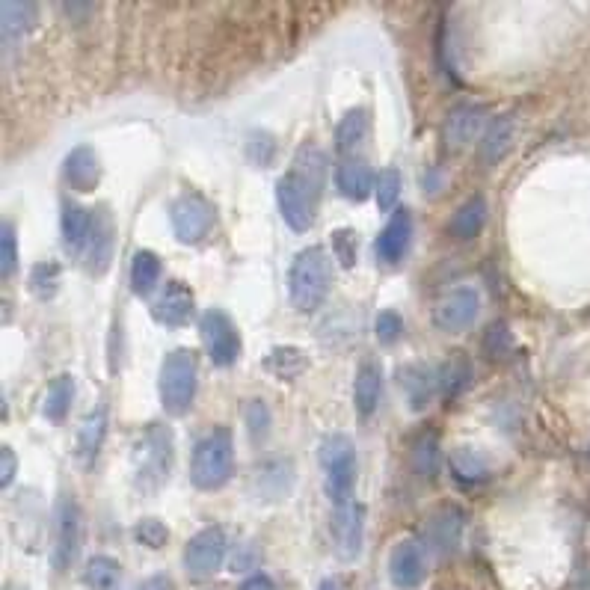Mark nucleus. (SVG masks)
I'll return each mask as SVG.
<instances>
[{"instance_id": "1", "label": "nucleus", "mask_w": 590, "mask_h": 590, "mask_svg": "<svg viewBox=\"0 0 590 590\" xmlns=\"http://www.w3.org/2000/svg\"><path fill=\"white\" fill-rule=\"evenodd\" d=\"M324 181H327V158L315 146L300 149L291 169L276 181L279 214L294 232H309L315 226Z\"/></svg>"}, {"instance_id": "2", "label": "nucleus", "mask_w": 590, "mask_h": 590, "mask_svg": "<svg viewBox=\"0 0 590 590\" xmlns=\"http://www.w3.org/2000/svg\"><path fill=\"white\" fill-rule=\"evenodd\" d=\"M235 475V436L229 427L208 430L190 457V481L196 490H223Z\"/></svg>"}, {"instance_id": "3", "label": "nucleus", "mask_w": 590, "mask_h": 590, "mask_svg": "<svg viewBox=\"0 0 590 590\" xmlns=\"http://www.w3.org/2000/svg\"><path fill=\"white\" fill-rule=\"evenodd\" d=\"M333 288V261L324 247H309L288 267V297L294 309L300 312H315L324 306Z\"/></svg>"}, {"instance_id": "4", "label": "nucleus", "mask_w": 590, "mask_h": 590, "mask_svg": "<svg viewBox=\"0 0 590 590\" xmlns=\"http://www.w3.org/2000/svg\"><path fill=\"white\" fill-rule=\"evenodd\" d=\"M175 466V436L169 424H149L134 448V481L140 493L155 496L172 475Z\"/></svg>"}, {"instance_id": "5", "label": "nucleus", "mask_w": 590, "mask_h": 590, "mask_svg": "<svg viewBox=\"0 0 590 590\" xmlns=\"http://www.w3.org/2000/svg\"><path fill=\"white\" fill-rule=\"evenodd\" d=\"M196 389H199V365H196V353L187 347H175L164 356L161 365V380H158V392H161V407L164 413L178 419L187 416L193 401H196Z\"/></svg>"}, {"instance_id": "6", "label": "nucleus", "mask_w": 590, "mask_h": 590, "mask_svg": "<svg viewBox=\"0 0 590 590\" xmlns=\"http://www.w3.org/2000/svg\"><path fill=\"white\" fill-rule=\"evenodd\" d=\"M318 460H321L324 487H327V496L333 499V505L338 507L353 502V490H356V448H353L350 436L330 433L321 442Z\"/></svg>"}, {"instance_id": "7", "label": "nucleus", "mask_w": 590, "mask_h": 590, "mask_svg": "<svg viewBox=\"0 0 590 590\" xmlns=\"http://www.w3.org/2000/svg\"><path fill=\"white\" fill-rule=\"evenodd\" d=\"M169 223H172V232H175V238L181 244L196 247V244H202L211 235L214 205L202 193L184 190L181 196H175L169 202Z\"/></svg>"}, {"instance_id": "8", "label": "nucleus", "mask_w": 590, "mask_h": 590, "mask_svg": "<svg viewBox=\"0 0 590 590\" xmlns=\"http://www.w3.org/2000/svg\"><path fill=\"white\" fill-rule=\"evenodd\" d=\"M199 338L205 344L208 359L217 368H229L241 359V333L238 324L223 309H205L199 315Z\"/></svg>"}, {"instance_id": "9", "label": "nucleus", "mask_w": 590, "mask_h": 590, "mask_svg": "<svg viewBox=\"0 0 590 590\" xmlns=\"http://www.w3.org/2000/svg\"><path fill=\"white\" fill-rule=\"evenodd\" d=\"M229 555V537L220 525L196 531L184 546V567L193 579H211Z\"/></svg>"}, {"instance_id": "10", "label": "nucleus", "mask_w": 590, "mask_h": 590, "mask_svg": "<svg viewBox=\"0 0 590 590\" xmlns=\"http://www.w3.org/2000/svg\"><path fill=\"white\" fill-rule=\"evenodd\" d=\"M478 312H481L478 291L469 285H460V288H451L445 297H439V303L433 306V324L442 333H463L478 321Z\"/></svg>"}, {"instance_id": "11", "label": "nucleus", "mask_w": 590, "mask_h": 590, "mask_svg": "<svg viewBox=\"0 0 590 590\" xmlns=\"http://www.w3.org/2000/svg\"><path fill=\"white\" fill-rule=\"evenodd\" d=\"M81 549V507L72 496H60L54 507V567L69 570Z\"/></svg>"}, {"instance_id": "12", "label": "nucleus", "mask_w": 590, "mask_h": 590, "mask_svg": "<svg viewBox=\"0 0 590 590\" xmlns=\"http://www.w3.org/2000/svg\"><path fill=\"white\" fill-rule=\"evenodd\" d=\"M330 534H333V549L341 561H356L365 546V507L356 499L347 505H338L330 519Z\"/></svg>"}, {"instance_id": "13", "label": "nucleus", "mask_w": 590, "mask_h": 590, "mask_svg": "<svg viewBox=\"0 0 590 590\" xmlns=\"http://www.w3.org/2000/svg\"><path fill=\"white\" fill-rule=\"evenodd\" d=\"M427 579V555L419 540H398L389 552V582L395 590H419Z\"/></svg>"}, {"instance_id": "14", "label": "nucleus", "mask_w": 590, "mask_h": 590, "mask_svg": "<svg viewBox=\"0 0 590 590\" xmlns=\"http://www.w3.org/2000/svg\"><path fill=\"white\" fill-rule=\"evenodd\" d=\"M466 528V513L457 505H439L424 519V546L439 555H454Z\"/></svg>"}, {"instance_id": "15", "label": "nucleus", "mask_w": 590, "mask_h": 590, "mask_svg": "<svg viewBox=\"0 0 590 590\" xmlns=\"http://www.w3.org/2000/svg\"><path fill=\"white\" fill-rule=\"evenodd\" d=\"M113 244H116V223L110 217V211L101 205L95 208V226L89 235V244L84 250L86 273H92L95 279L107 273L110 261H113Z\"/></svg>"}, {"instance_id": "16", "label": "nucleus", "mask_w": 590, "mask_h": 590, "mask_svg": "<svg viewBox=\"0 0 590 590\" xmlns=\"http://www.w3.org/2000/svg\"><path fill=\"white\" fill-rule=\"evenodd\" d=\"M152 315H155L158 324H164L169 330H178L196 315V294L184 282L172 279V282H167L164 294L155 300Z\"/></svg>"}, {"instance_id": "17", "label": "nucleus", "mask_w": 590, "mask_h": 590, "mask_svg": "<svg viewBox=\"0 0 590 590\" xmlns=\"http://www.w3.org/2000/svg\"><path fill=\"white\" fill-rule=\"evenodd\" d=\"M413 244V217L407 208H398L392 214V220L383 226V232L374 241V255L386 264H398L404 261V255Z\"/></svg>"}, {"instance_id": "18", "label": "nucleus", "mask_w": 590, "mask_h": 590, "mask_svg": "<svg viewBox=\"0 0 590 590\" xmlns=\"http://www.w3.org/2000/svg\"><path fill=\"white\" fill-rule=\"evenodd\" d=\"M380 398H383V371L377 359H362L356 368V380H353V404L362 422H368L377 410H380Z\"/></svg>"}, {"instance_id": "19", "label": "nucleus", "mask_w": 590, "mask_h": 590, "mask_svg": "<svg viewBox=\"0 0 590 590\" xmlns=\"http://www.w3.org/2000/svg\"><path fill=\"white\" fill-rule=\"evenodd\" d=\"M398 386L410 404L413 413H422L427 410L433 392H439V383H436V371L427 368L424 362H407L398 368Z\"/></svg>"}, {"instance_id": "20", "label": "nucleus", "mask_w": 590, "mask_h": 590, "mask_svg": "<svg viewBox=\"0 0 590 590\" xmlns=\"http://www.w3.org/2000/svg\"><path fill=\"white\" fill-rule=\"evenodd\" d=\"M481 128H484V107H478V104H460L445 119V128H442L445 146L457 152V149L469 146L481 134Z\"/></svg>"}, {"instance_id": "21", "label": "nucleus", "mask_w": 590, "mask_h": 590, "mask_svg": "<svg viewBox=\"0 0 590 590\" xmlns=\"http://www.w3.org/2000/svg\"><path fill=\"white\" fill-rule=\"evenodd\" d=\"M374 169L368 167L365 158L353 155V158H344L341 164L336 167V187L338 193L350 202H362L374 193Z\"/></svg>"}, {"instance_id": "22", "label": "nucleus", "mask_w": 590, "mask_h": 590, "mask_svg": "<svg viewBox=\"0 0 590 590\" xmlns=\"http://www.w3.org/2000/svg\"><path fill=\"white\" fill-rule=\"evenodd\" d=\"M95 226V211H89L84 205L66 199L63 202V217H60V232H63V247L69 255H84L89 235Z\"/></svg>"}, {"instance_id": "23", "label": "nucleus", "mask_w": 590, "mask_h": 590, "mask_svg": "<svg viewBox=\"0 0 590 590\" xmlns=\"http://www.w3.org/2000/svg\"><path fill=\"white\" fill-rule=\"evenodd\" d=\"M63 175L66 184L78 193H92L101 181V164H98V152L92 146H75L66 161H63Z\"/></svg>"}, {"instance_id": "24", "label": "nucleus", "mask_w": 590, "mask_h": 590, "mask_svg": "<svg viewBox=\"0 0 590 590\" xmlns=\"http://www.w3.org/2000/svg\"><path fill=\"white\" fill-rule=\"evenodd\" d=\"M472 377H475L472 359H469L463 350H451V353H448V359L436 368L439 395H442L445 401L460 398V395L472 386Z\"/></svg>"}, {"instance_id": "25", "label": "nucleus", "mask_w": 590, "mask_h": 590, "mask_svg": "<svg viewBox=\"0 0 590 590\" xmlns=\"http://www.w3.org/2000/svg\"><path fill=\"white\" fill-rule=\"evenodd\" d=\"M36 15H39V6L36 3H0V39L6 48L18 45L33 27H36Z\"/></svg>"}, {"instance_id": "26", "label": "nucleus", "mask_w": 590, "mask_h": 590, "mask_svg": "<svg viewBox=\"0 0 590 590\" xmlns=\"http://www.w3.org/2000/svg\"><path fill=\"white\" fill-rule=\"evenodd\" d=\"M487 226V199L481 193H475L472 199H466L448 220V235L454 241H472L484 232Z\"/></svg>"}, {"instance_id": "27", "label": "nucleus", "mask_w": 590, "mask_h": 590, "mask_svg": "<svg viewBox=\"0 0 590 590\" xmlns=\"http://www.w3.org/2000/svg\"><path fill=\"white\" fill-rule=\"evenodd\" d=\"M107 407H95L92 413H86L84 422L78 427V439H75V454L84 466H92L101 445H104V436H107Z\"/></svg>"}, {"instance_id": "28", "label": "nucleus", "mask_w": 590, "mask_h": 590, "mask_svg": "<svg viewBox=\"0 0 590 590\" xmlns=\"http://www.w3.org/2000/svg\"><path fill=\"white\" fill-rule=\"evenodd\" d=\"M368 134H371V113L365 107H356L344 113L336 125V149L341 155L353 158V152L368 140Z\"/></svg>"}, {"instance_id": "29", "label": "nucleus", "mask_w": 590, "mask_h": 590, "mask_svg": "<svg viewBox=\"0 0 590 590\" xmlns=\"http://www.w3.org/2000/svg\"><path fill=\"white\" fill-rule=\"evenodd\" d=\"M72 401H75V377L72 374H57L48 383L45 401H42V416L51 424H63L72 413Z\"/></svg>"}, {"instance_id": "30", "label": "nucleus", "mask_w": 590, "mask_h": 590, "mask_svg": "<svg viewBox=\"0 0 590 590\" xmlns=\"http://www.w3.org/2000/svg\"><path fill=\"white\" fill-rule=\"evenodd\" d=\"M513 137H516V122H513V116H496V119L487 125L484 137H481V161L490 164V167L499 164L507 152H510Z\"/></svg>"}, {"instance_id": "31", "label": "nucleus", "mask_w": 590, "mask_h": 590, "mask_svg": "<svg viewBox=\"0 0 590 590\" xmlns=\"http://www.w3.org/2000/svg\"><path fill=\"white\" fill-rule=\"evenodd\" d=\"M161 276H164V264H161L158 253H152V250H137L134 253L128 279H131V291L137 297H149L158 288Z\"/></svg>"}, {"instance_id": "32", "label": "nucleus", "mask_w": 590, "mask_h": 590, "mask_svg": "<svg viewBox=\"0 0 590 590\" xmlns=\"http://www.w3.org/2000/svg\"><path fill=\"white\" fill-rule=\"evenodd\" d=\"M84 585L89 590H122V564L110 555H92L84 567Z\"/></svg>"}, {"instance_id": "33", "label": "nucleus", "mask_w": 590, "mask_h": 590, "mask_svg": "<svg viewBox=\"0 0 590 590\" xmlns=\"http://www.w3.org/2000/svg\"><path fill=\"white\" fill-rule=\"evenodd\" d=\"M264 368L276 377V380H297L306 368H309V359L300 347H273L264 359Z\"/></svg>"}, {"instance_id": "34", "label": "nucleus", "mask_w": 590, "mask_h": 590, "mask_svg": "<svg viewBox=\"0 0 590 590\" xmlns=\"http://www.w3.org/2000/svg\"><path fill=\"white\" fill-rule=\"evenodd\" d=\"M255 478H258L261 490H264L270 499H285L288 490H291V484H294V469H291L288 460H279V457H276V460L261 463Z\"/></svg>"}, {"instance_id": "35", "label": "nucleus", "mask_w": 590, "mask_h": 590, "mask_svg": "<svg viewBox=\"0 0 590 590\" xmlns=\"http://www.w3.org/2000/svg\"><path fill=\"white\" fill-rule=\"evenodd\" d=\"M451 466H454V475L466 484H478L490 475V463L481 451L469 448V445H460L451 451Z\"/></svg>"}, {"instance_id": "36", "label": "nucleus", "mask_w": 590, "mask_h": 590, "mask_svg": "<svg viewBox=\"0 0 590 590\" xmlns=\"http://www.w3.org/2000/svg\"><path fill=\"white\" fill-rule=\"evenodd\" d=\"M30 291L36 300H54L60 291V264L57 261H39L30 270Z\"/></svg>"}, {"instance_id": "37", "label": "nucleus", "mask_w": 590, "mask_h": 590, "mask_svg": "<svg viewBox=\"0 0 590 590\" xmlns=\"http://www.w3.org/2000/svg\"><path fill=\"white\" fill-rule=\"evenodd\" d=\"M413 469L422 478H433L436 475V469H439V442H436L433 430H427V433H422L416 439V445H413Z\"/></svg>"}, {"instance_id": "38", "label": "nucleus", "mask_w": 590, "mask_h": 590, "mask_svg": "<svg viewBox=\"0 0 590 590\" xmlns=\"http://www.w3.org/2000/svg\"><path fill=\"white\" fill-rule=\"evenodd\" d=\"M374 199H377V208L380 211H395L398 199H401V172L398 169H383L377 172V181H374Z\"/></svg>"}, {"instance_id": "39", "label": "nucleus", "mask_w": 590, "mask_h": 590, "mask_svg": "<svg viewBox=\"0 0 590 590\" xmlns=\"http://www.w3.org/2000/svg\"><path fill=\"white\" fill-rule=\"evenodd\" d=\"M134 540H137L140 546H146V549H164L169 540V528L161 519L146 516V519H140V522L134 525Z\"/></svg>"}, {"instance_id": "40", "label": "nucleus", "mask_w": 590, "mask_h": 590, "mask_svg": "<svg viewBox=\"0 0 590 590\" xmlns=\"http://www.w3.org/2000/svg\"><path fill=\"white\" fill-rule=\"evenodd\" d=\"M244 424H247V430H250V436H253L255 442H264L267 439V433H270V407L261 401V398H253L247 407H244Z\"/></svg>"}, {"instance_id": "41", "label": "nucleus", "mask_w": 590, "mask_h": 590, "mask_svg": "<svg viewBox=\"0 0 590 590\" xmlns=\"http://www.w3.org/2000/svg\"><path fill=\"white\" fill-rule=\"evenodd\" d=\"M18 267V238H15V226L6 220L0 229V273L3 279H9Z\"/></svg>"}, {"instance_id": "42", "label": "nucleus", "mask_w": 590, "mask_h": 590, "mask_svg": "<svg viewBox=\"0 0 590 590\" xmlns=\"http://www.w3.org/2000/svg\"><path fill=\"white\" fill-rule=\"evenodd\" d=\"M404 333V318L395 309H383L374 321V336L380 344H395Z\"/></svg>"}, {"instance_id": "43", "label": "nucleus", "mask_w": 590, "mask_h": 590, "mask_svg": "<svg viewBox=\"0 0 590 590\" xmlns=\"http://www.w3.org/2000/svg\"><path fill=\"white\" fill-rule=\"evenodd\" d=\"M330 250H333V258H338L341 267H353L356 264V232L353 229H336L330 235Z\"/></svg>"}, {"instance_id": "44", "label": "nucleus", "mask_w": 590, "mask_h": 590, "mask_svg": "<svg viewBox=\"0 0 590 590\" xmlns=\"http://www.w3.org/2000/svg\"><path fill=\"white\" fill-rule=\"evenodd\" d=\"M510 350H513V341H510V333H507L505 324H493L490 330H487V336H484V353L496 362H502L510 356Z\"/></svg>"}, {"instance_id": "45", "label": "nucleus", "mask_w": 590, "mask_h": 590, "mask_svg": "<svg viewBox=\"0 0 590 590\" xmlns=\"http://www.w3.org/2000/svg\"><path fill=\"white\" fill-rule=\"evenodd\" d=\"M15 472H18V460H15V451H12L9 445H3V448H0V484H3V490H6V487L12 484Z\"/></svg>"}, {"instance_id": "46", "label": "nucleus", "mask_w": 590, "mask_h": 590, "mask_svg": "<svg viewBox=\"0 0 590 590\" xmlns=\"http://www.w3.org/2000/svg\"><path fill=\"white\" fill-rule=\"evenodd\" d=\"M137 590H175V582L169 579L167 573H158V576H149V579H143Z\"/></svg>"}, {"instance_id": "47", "label": "nucleus", "mask_w": 590, "mask_h": 590, "mask_svg": "<svg viewBox=\"0 0 590 590\" xmlns=\"http://www.w3.org/2000/svg\"><path fill=\"white\" fill-rule=\"evenodd\" d=\"M238 590H279L276 588V582L270 579V576H264V573H255V576H250L244 585Z\"/></svg>"}, {"instance_id": "48", "label": "nucleus", "mask_w": 590, "mask_h": 590, "mask_svg": "<svg viewBox=\"0 0 590 590\" xmlns=\"http://www.w3.org/2000/svg\"><path fill=\"white\" fill-rule=\"evenodd\" d=\"M321 590H341V588H338V582H324V585H321Z\"/></svg>"}, {"instance_id": "49", "label": "nucleus", "mask_w": 590, "mask_h": 590, "mask_svg": "<svg viewBox=\"0 0 590 590\" xmlns=\"http://www.w3.org/2000/svg\"><path fill=\"white\" fill-rule=\"evenodd\" d=\"M6 590H27V588H6Z\"/></svg>"}]
</instances>
